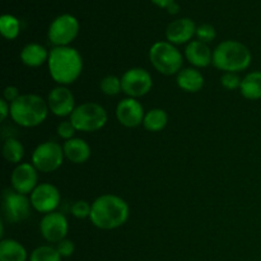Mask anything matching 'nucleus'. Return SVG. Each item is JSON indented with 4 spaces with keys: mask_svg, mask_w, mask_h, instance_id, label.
<instances>
[{
    "mask_svg": "<svg viewBox=\"0 0 261 261\" xmlns=\"http://www.w3.org/2000/svg\"><path fill=\"white\" fill-rule=\"evenodd\" d=\"M3 155H4L7 162L13 163V165H19L24 157V147L15 138H8L3 145Z\"/></svg>",
    "mask_w": 261,
    "mask_h": 261,
    "instance_id": "24",
    "label": "nucleus"
},
{
    "mask_svg": "<svg viewBox=\"0 0 261 261\" xmlns=\"http://www.w3.org/2000/svg\"><path fill=\"white\" fill-rule=\"evenodd\" d=\"M217 32L216 28L212 24H201L196 28V37L199 38V41L204 43H209L216 38Z\"/></svg>",
    "mask_w": 261,
    "mask_h": 261,
    "instance_id": "29",
    "label": "nucleus"
},
{
    "mask_svg": "<svg viewBox=\"0 0 261 261\" xmlns=\"http://www.w3.org/2000/svg\"><path fill=\"white\" fill-rule=\"evenodd\" d=\"M240 93L242 97L250 101H256L261 98V71L255 70L246 74L242 78Z\"/></svg>",
    "mask_w": 261,
    "mask_h": 261,
    "instance_id": "22",
    "label": "nucleus"
},
{
    "mask_svg": "<svg viewBox=\"0 0 261 261\" xmlns=\"http://www.w3.org/2000/svg\"><path fill=\"white\" fill-rule=\"evenodd\" d=\"M196 25L190 18H180L168 24L166 37L173 45H184L191 42V38L196 35Z\"/></svg>",
    "mask_w": 261,
    "mask_h": 261,
    "instance_id": "16",
    "label": "nucleus"
},
{
    "mask_svg": "<svg viewBox=\"0 0 261 261\" xmlns=\"http://www.w3.org/2000/svg\"><path fill=\"white\" fill-rule=\"evenodd\" d=\"M79 32V22L74 15L61 14L54 19L48 27V41L55 47L69 46L76 38Z\"/></svg>",
    "mask_w": 261,
    "mask_h": 261,
    "instance_id": "8",
    "label": "nucleus"
},
{
    "mask_svg": "<svg viewBox=\"0 0 261 261\" xmlns=\"http://www.w3.org/2000/svg\"><path fill=\"white\" fill-rule=\"evenodd\" d=\"M40 231L46 241L50 244H58L66 239V234L69 232L68 219L59 212L45 214L41 219Z\"/></svg>",
    "mask_w": 261,
    "mask_h": 261,
    "instance_id": "12",
    "label": "nucleus"
},
{
    "mask_svg": "<svg viewBox=\"0 0 261 261\" xmlns=\"http://www.w3.org/2000/svg\"><path fill=\"white\" fill-rule=\"evenodd\" d=\"M168 122V115L162 109H152L145 112L143 126L145 130L150 133L162 132Z\"/></svg>",
    "mask_w": 261,
    "mask_h": 261,
    "instance_id": "23",
    "label": "nucleus"
},
{
    "mask_svg": "<svg viewBox=\"0 0 261 261\" xmlns=\"http://www.w3.org/2000/svg\"><path fill=\"white\" fill-rule=\"evenodd\" d=\"M31 204L36 212L42 214H48L56 212L61 200L59 189L48 182L38 184L37 188L31 193Z\"/></svg>",
    "mask_w": 261,
    "mask_h": 261,
    "instance_id": "11",
    "label": "nucleus"
},
{
    "mask_svg": "<svg viewBox=\"0 0 261 261\" xmlns=\"http://www.w3.org/2000/svg\"><path fill=\"white\" fill-rule=\"evenodd\" d=\"M252 55L247 46L239 41L227 40L213 51V65L223 73H240L251 65Z\"/></svg>",
    "mask_w": 261,
    "mask_h": 261,
    "instance_id": "3",
    "label": "nucleus"
},
{
    "mask_svg": "<svg viewBox=\"0 0 261 261\" xmlns=\"http://www.w3.org/2000/svg\"><path fill=\"white\" fill-rule=\"evenodd\" d=\"M48 53L42 45L40 43H28L20 51V60L25 66L30 68H38V66L43 65L47 63L48 60Z\"/></svg>",
    "mask_w": 261,
    "mask_h": 261,
    "instance_id": "20",
    "label": "nucleus"
},
{
    "mask_svg": "<svg viewBox=\"0 0 261 261\" xmlns=\"http://www.w3.org/2000/svg\"><path fill=\"white\" fill-rule=\"evenodd\" d=\"M64 158L65 154L63 147L59 143L47 140L35 148L32 153V165L38 172H55L61 167Z\"/></svg>",
    "mask_w": 261,
    "mask_h": 261,
    "instance_id": "7",
    "label": "nucleus"
},
{
    "mask_svg": "<svg viewBox=\"0 0 261 261\" xmlns=\"http://www.w3.org/2000/svg\"><path fill=\"white\" fill-rule=\"evenodd\" d=\"M56 132H58L59 137L66 142V140H69V139H73L76 129H75V126L71 124L70 120H68V121H61L60 124L58 125V129H56Z\"/></svg>",
    "mask_w": 261,
    "mask_h": 261,
    "instance_id": "31",
    "label": "nucleus"
},
{
    "mask_svg": "<svg viewBox=\"0 0 261 261\" xmlns=\"http://www.w3.org/2000/svg\"><path fill=\"white\" fill-rule=\"evenodd\" d=\"M242 79L240 78L237 73H223L221 76V84L223 88L228 89V91H233V89H240L241 87Z\"/></svg>",
    "mask_w": 261,
    "mask_h": 261,
    "instance_id": "30",
    "label": "nucleus"
},
{
    "mask_svg": "<svg viewBox=\"0 0 261 261\" xmlns=\"http://www.w3.org/2000/svg\"><path fill=\"white\" fill-rule=\"evenodd\" d=\"M152 2L160 8H168L172 3H175V0H152Z\"/></svg>",
    "mask_w": 261,
    "mask_h": 261,
    "instance_id": "35",
    "label": "nucleus"
},
{
    "mask_svg": "<svg viewBox=\"0 0 261 261\" xmlns=\"http://www.w3.org/2000/svg\"><path fill=\"white\" fill-rule=\"evenodd\" d=\"M99 89L106 96H117L122 92L121 78L116 75H107L99 82Z\"/></svg>",
    "mask_w": 261,
    "mask_h": 261,
    "instance_id": "27",
    "label": "nucleus"
},
{
    "mask_svg": "<svg viewBox=\"0 0 261 261\" xmlns=\"http://www.w3.org/2000/svg\"><path fill=\"white\" fill-rule=\"evenodd\" d=\"M148 56L153 68L163 75H177L180 70H182V54L168 41H158L153 43Z\"/></svg>",
    "mask_w": 261,
    "mask_h": 261,
    "instance_id": "5",
    "label": "nucleus"
},
{
    "mask_svg": "<svg viewBox=\"0 0 261 261\" xmlns=\"http://www.w3.org/2000/svg\"><path fill=\"white\" fill-rule=\"evenodd\" d=\"M178 88L188 93H196L204 87V75L196 68H182L176 76Z\"/></svg>",
    "mask_w": 261,
    "mask_h": 261,
    "instance_id": "19",
    "label": "nucleus"
},
{
    "mask_svg": "<svg viewBox=\"0 0 261 261\" xmlns=\"http://www.w3.org/2000/svg\"><path fill=\"white\" fill-rule=\"evenodd\" d=\"M3 96H4L5 101L9 102V103H13L15 99H18L20 97L19 89H18L15 86H8L5 87Z\"/></svg>",
    "mask_w": 261,
    "mask_h": 261,
    "instance_id": "33",
    "label": "nucleus"
},
{
    "mask_svg": "<svg viewBox=\"0 0 261 261\" xmlns=\"http://www.w3.org/2000/svg\"><path fill=\"white\" fill-rule=\"evenodd\" d=\"M10 184L17 193L31 195L38 185V171L32 163H19L10 175Z\"/></svg>",
    "mask_w": 261,
    "mask_h": 261,
    "instance_id": "13",
    "label": "nucleus"
},
{
    "mask_svg": "<svg viewBox=\"0 0 261 261\" xmlns=\"http://www.w3.org/2000/svg\"><path fill=\"white\" fill-rule=\"evenodd\" d=\"M63 149L66 160L75 165L86 163L92 154L89 144L82 138H73V139L66 140L63 145Z\"/></svg>",
    "mask_w": 261,
    "mask_h": 261,
    "instance_id": "18",
    "label": "nucleus"
},
{
    "mask_svg": "<svg viewBox=\"0 0 261 261\" xmlns=\"http://www.w3.org/2000/svg\"><path fill=\"white\" fill-rule=\"evenodd\" d=\"M48 73L59 86L73 84L83 70V58L76 48L58 46L50 51L47 60Z\"/></svg>",
    "mask_w": 261,
    "mask_h": 261,
    "instance_id": "2",
    "label": "nucleus"
},
{
    "mask_svg": "<svg viewBox=\"0 0 261 261\" xmlns=\"http://www.w3.org/2000/svg\"><path fill=\"white\" fill-rule=\"evenodd\" d=\"M69 120L75 126L76 132L94 133L107 124L109 115L106 109L99 103L86 102L75 107Z\"/></svg>",
    "mask_w": 261,
    "mask_h": 261,
    "instance_id": "6",
    "label": "nucleus"
},
{
    "mask_svg": "<svg viewBox=\"0 0 261 261\" xmlns=\"http://www.w3.org/2000/svg\"><path fill=\"white\" fill-rule=\"evenodd\" d=\"M92 211V204H89L86 200H76L71 205V214L78 219L89 218Z\"/></svg>",
    "mask_w": 261,
    "mask_h": 261,
    "instance_id": "28",
    "label": "nucleus"
},
{
    "mask_svg": "<svg viewBox=\"0 0 261 261\" xmlns=\"http://www.w3.org/2000/svg\"><path fill=\"white\" fill-rule=\"evenodd\" d=\"M168 12L171 13V14H176V13L178 12V9H180V7H178L177 4H175V3H172V4L170 5V7L167 8Z\"/></svg>",
    "mask_w": 261,
    "mask_h": 261,
    "instance_id": "36",
    "label": "nucleus"
},
{
    "mask_svg": "<svg viewBox=\"0 0 261 261\" xmlns=\"http://www.w3.org/2000/svg\"><path fill=\"white\" fill-rule=\"evenodd\" d=\"M20 31L19 20L10 14H4L0 18V32L7 40H14Z\"/></svg>",
    "mask_w": 261,
    "mask_h": 261,
    "instance_id": "25",
    "label": "nucleus"
},
{
    "mask_svg": "<svg viewBox=\"0 0 261 261\" xmlns=\"http://www.w3.org/2000/svg\"><path fill=\"white\" fill-rule=\"evenodd\" d=\"M145 112L143 105L137 98L126 97L116 106L117 121L125 127H137L143 124Z\"/></svg>",
    "mask_w": 261,
    "mask_h": 261,
    "instance_id": "15",
    "label": "nucleus"
},
{
    "mask_svg": "<svg viewBox=\"0 0 261 261\" xmlns=\"http://www.w3.org/2000/svg\"><path fill=\"white\" fill-rule=\"evenodd\" d=\"M27 250L20 242L7 239L0 242V261H27Z\"/></svg>",
    "mask_w": 261,
    "mask_h": 261,
    "instance_id": "21",
    "label": "nucleus"
},
{
    "mask_svg": "<svg viewBox=\"0 0 261 261\" xmlns=\"http://www.w3.org/2000/svg\"><path fill=\"white\" fill-rule=\"evenodd\" d=\"M122 92L127 97L139 98L145 96L153 88V79L149 71L143 68L127 69L121 76Z\"/></svg>",
    "mask_w": 261,
    "mask_h": 261,
    "instance_id": "9",
    "label": "nucleus"
},
{
    "mask_svg": "<svg viewBox=\"0 0 261 261\" xmlns=\"http://www.w3.org/2000/svg\"><path fill=\"white\" fill-rule=\"evenodd\" d=\"M185 58L194 68H206L213 63V51L206 43L194 40L186 45Z\"/></svg>",
    "mask_w": 261,
    "mask_h": 261,
    "instance_id": "17",
    "label": "nucleus"
},
{
    "mask_svg": "<svg viewBox=\"0 0 261 261\" xmlns=\"http://www.w3.org/2000/svg\"><path fill=\"white\" fill-rule=\"evenodd\" d=\"M30 261H61V256L56 247L45 245V246H38L37 249L33 250Z\"/></svg>",
    "mask_w": 261,
    "mask_h": 261,
    "instance_id": "26",
    "label": "nucleus"
},
{
    "mask_svg": "<svg viewBox=\"0 0 261 261\" xmlns=\"http://www.w3.org/2000/svg\"><path fill=\"white\" fill-rule=\"evenodd\" d=\"M47 101L38 94H20L10 103V117L23 127H35L42 124L48 115Z\"/></svg>",
    "mask_w": 261,
    "mask_h": 261,
    "instance_id": "4",
    "label": "nucleus"
},
{
    "mask_svg": "<svg viewBox=\"0 0 261 261\" xmlns=\"http://www.w3.org/2000/svg\"><path fill=\"white\" fill-rule=\"evenodd\" d=\"M31 199L27 198V195L17 193L15 190L4 191L3 195V209L7 221L10 223H19V222L25 221L31 214Z\"/></svg>",
    "mask_w": 261,
    "mask_h": 261,
    "instance_id": "10",
    "label": "nucleus"
},
{
    "mask_svg": "<svg viewBox=\"0 0 261 261\" xmlns=\"http://www.w3.org/2000/svg\"><path fill=\"white\" fill-rule=\"evenodd\" d=\"M56 250H58L61 257H70L75 251V245H74L73 241L65 239L56 244Z\"/></svg>",
    "mask_w": 261,
    "mask_h": 261,
    "instance_id": "32",
    "label": "nucleus"
},
{
    "mask_svg": "<svg viewBox=\"0 0 261 261\" xmlns=\"http://www.w3.org/2000/svg\"><path fill=\"white\" fill-rule=\"evenodd\" d=\"M8 116H10V103L3 98L0 99V120L5 121Z\"/></svg>",
    "mask_w": 261,
    "mask_h": 261,
    "instance_id": "34",
    "label": "nucleus"
},
{
    "mask_svg": "<svg viewBox=\"0 0 261 261\" xmlns=\"http://www.w3.org/2000/svg\"><path fill=\"white\" fill-rule=\"evenodd\" d=\"M129 216L130 208L124 199L112 194H105L92 203L89 219L97 228L110 231L124 226Z\"/></svg>",
    "mask_w": 261,
    "mask_h": 261,
    "instance_id": "1",
    "label": "nucleus"
},
{
    "mask_svg": "<svg viewBox=\"0 0 261 261\" xmlns=\"http://www.w3.org/2000/svg\"><path fill=\"white\" fill-rule=\"evenodd\" d=\"M46 101L48 110L59 117H70L76 107L74 94L65 86H58L51 89Z\"/></svg>",
    "mask_w": 261,
    "mask_h": 261,
    "instance_id": "14",
    "label": "nucleus"
}]
</instances>
